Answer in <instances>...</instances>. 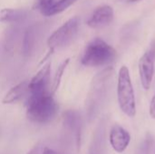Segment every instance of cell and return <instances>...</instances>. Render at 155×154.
I'll return each mask as SVG.
<instances>
[{
    "label": "cell",
    "instance_id": "6da1fadb",
    "mask_svg": "<svg viewBox=\"0 0 155 154\" xmlns=\"http://www.w3.org/2000/svg\"><path fill=\"white\" fill-rule=\"evenodd\" d=\"M58 112V104L51 92L29 95L26 102V116L35 123L45 124L52 122Z\"/></svg>",
    "mask_w": 155,
    "mask_h": 154
},
{
    "label": "cell",
    "instance_id": "7a4b0ae2",
    "mask_svg": "<svg viewBox=\"0 0 155 154\" xmlns=\"http://www.w3.org/2000/svg\"><path fill=\"white\" fill-rule=\"evenodd\" d=\"M115 49L104 40L96 37L86 45L81 58V63L84 66L98 67L113 63L116 58Z\"/></svg>",
    "mask_w": 155,
    "mask_h": 154
},
{
    "label": "cell",
    "instance_id": "3957f363",
    "mask_svg": "<svg viewBox=\"0 0 155 154\" xmlns=\"http://www.w3.org/2000/svg\"><path fill=\"white\" fill-rule=\"evenodd\" d=\"M117 101L120 110L128 117L136 115V101L129 68L123 65L118 73L117 80Z\"/></svg>",
    "mask_w": 155,
    "mask_h": 154
},
{
    "label": "cell",
    "instance_id": "277c9868",
    "mask_svg": "<svg viewBox=\"0 0 155 154\" xmlns=\"http://www.w3.org/2000/svg\"><path fill=\"white\" fill-rule=\"evenodd\" d=\"M80 18L74 16L57 28L47 39V44L51 50L64 48L74 42L78 34Z\"/></svg>",
    "mask_w": 155,
    "mask_h": 154
},
{
    "label": "cell",
    "instance_id": "5b68a950",
    "mask_svg": "<svg viewBox=\"0 0 155 154\" xmlns=\"http://www.w3.org/2000/svg\"><path fill=\"white\" fill-rule=\"evenodd\" d=\"M155 64V44L146 51L139 60L138 70L140 81L143 88L147 91L152 85V82L154 75Z\"/></svg>",
    "mask_w": 155,
    "mask_h": 154
},
{
    "label": "cell",
    "instance_id": "8992f818",
    "mask_svg": "<svg viewBox=\"0 0 155 154\" xmlns=\"http://www.w3.org/2000/svg\"><path fill=\"white\" fill-rule=\"evenodd\" d=\"M63 126L66 135L74 140L76 148L79 150L82 136V119L80 114L74 110L64 112L63 115Z\"/></svg>",
    "mask_w": 155,
    "mask_h": 154
},
{
    "label": "cell",
    "instance_id": "52a82bcc",
    "mask_svg": "<svg viewBox=\"0 0 155 154\" xmlns=\"http://www.w3.org/2000/svg\"><path fill=\"white\" fill-rule=\"evenodd\" d=\"M51 77V63L45 64L37 74L28 82L29 95L31 94H41L49 92Z\"/></svg>",
    "mask_w": 155,
    "mask_h": 154
},
{
    "label": "cell",
    "instance_id": "ba28073f",
    "mask_svg": "<svg viewBox=\"0 0 155 154\" xmlns=\"http://www.w3.org/2000/svg\"><path fill=\"white\" fill-rule=\"evenodd\" d=\"M109 141L112 148L117 153H123L131 143V134L120 125H114L110 132Z\"/></svg>",
    "mask_w": 155,
    "mask_h": 154
},
{
    "label": "cell",
    "instance_id": "9c48e42d",
    "mask_svg": "<svg viewBox=\"0 0 155 154\" xmlns=\"http://www.w3.org/2000/svg\"><path fill=\"white\" fill-rule=\"evenodd\" d=\"M114 20V9L108 5H104L97 7L87 21L88 26L92 28H102L107 26Z\"/></svg>",
    "mask_w": 155,
    "mask_h": 154
},
{
    "label": "cell",
    "instance_id": "30bf717a",
    "mask_svg": "<svg viewBox=\"0 0 155 154\" xmlns=\"http://www.w3.org/2000/svg\"><path fill=\"white\" fill-rule=\"evenodd\" d=\"M37 42V27L31 25L25 31L22 41V54L24 57H30L35 50Z\"/></svg>",
    "mask_w": 155,
    "mask_h": 154
},
{
    "label": "cell",
    "instance_id": "8fae6325",
    "mask_svg": "<svg viewBox=\"0 0 155 154\" xmlns=\"http://www.w3.org/2000/svg\"><path fill=\"white\" fill-rule=\"evenodd\" d=\"M29 93L28 90V82L24 81L22 83H19L18 84L12 87L4 96L2 103L4 104H10L16 103L20 99H22L25 94Z\"/></svg>",
    "mask_w": 155,
    "mask_h": 154
},
{
    "label": "cell",
    "instance_id": "7c38bea8",
    "mask_svg": "<svg viewBox=\"0 0 155 154\" xmlns=\"http://www.w3.org/2000/svg\"><path fill=\"white\" fill-rule=\"evenodd\" d=\"M26 17V12L21 9L3 8L0 10V22L16 23Z\"/></svg>",
    "mask_w": 155,
    "mask_h": 154
},
{
    "label": "cell",
    "instance_id": "4fadbf2b",
    "mask_svg": "<svg viewBox=\"0 0 155 154\" xmlns=\"http://www.w3.org/2000/svg\"><path fill=\"white\" fill-rule=\"evenodd\" d=\"M69 62H70V59H69V58L65 59L64 62L61 63V64H60V65L58 66V68L56 69V72H55L54 76L53 84H52V91H51V92H52L53 94H54V93L57 91V89L59 88L60 84H61V81H62V77H63V75H64V71H65V69H66V67H67Z\"/></svg>",
    "mask_w": 155,
    "mask_h": 154
},
{
    "label": "cell",
    "instance_id": "5bb4252c",
    "mask_svg": "<svg viewBox=\"0 0 155 154\" xmlns=\"http://www.w3.org/2000/svg\"><path fill=\"white\" fill-rule=\"evenodd\" d=\"M76 0H58L55 1V3L54 4L53 7L51 8L48 16L51 15H54L56 14H59L63 11H64L65 9H67L70 5H72Z\"/></svg>",
    "mask_w": 155,
    "mask_h": 154
},
{
    "label": "cell",
    "instance_id": "9a60e30c",
    "mask_svg": "<svg viewBox=\"0 0 155 154\" xmlns=\"http://www.w3.org/2000/svg\"><path fill=\"white\" fill-rule=\"evenodd\" d=\"M54 3L55 0H36L35 8L39 10L44 15L48 16V14Z\"/></svg>",
    "mask_w": 155,
    "mask_h": 154
},
{
    "label": "cell",
    "instance_id": "2e32d148",
    "mask_svg": "<svg viewBox=\"0 0 155 154\" xmlns=\"http://www.w3.org/2000/svg\"><path fill=\"white\" fill-rule=\"evenodd\" d=\"M44 149L45 147L42 144L37 143L27 152V154H44Z\"/></svg>",
    "mask_w": 155,
    "mask_h": 154
},
{
    "label": "cell",
    "instance_id": "e0dca14e",
    "mask_svg": "<svg viewBox=\"0 0 155 154\" xmlns=\"http://www.w3.org/2000/svg\"><path fill=\"white\" fill-rule=\"evenodd\" d=\"M149 113H150V116H151L153 119H155V93L154 95L153 96V98H152V100H151Z\"/></svg>",
    "mask_w": 155,
    "mask_h": 154
},
{
    "label": "cell",
    "instance_id": "ac0fdd59",
    "mask_svg": "<svg viewBox=\"0 0 155 154\" xmlns=\"http://www.w3.org/2000/svg\"><path fill=\"white\" fill-rule=\"evenodd\" d=\"M44 154H65L62 152H58V151H55L54 149H51V148H48V147H45L44 149Z\"/></svg>",
    "mask_w": 155,
    "mask_h": 154
},
{
    "label": "cell",
    "instance_id": "d6986e66",
    "mask_svg": "<svg viewBox=\"0 0 155 154\" xmlns=\"http://www.w3.org/2000/svg\"><path fill=\"white\" fill-rule=\"evenodd\" d=\"M137 1H140V0H128V2H137Z\"/></svg>",
    "mask_w": 155,
    "mask_h": 154
},
{
    "label": "cell",
    "instance_id": "ffe728a7",
    "mask_svg": "<svg viewBox=\"0 0 155 154\" xmlns=\"http://www.w3.org/2000/svg\"><path fill=\"white\" fill-rule=\"evenodd\" d=\"M154 153H155V149H154Z\"/></svg>",
    "mask_w": 155,
    "mask_h": 154
}]
</instances>
